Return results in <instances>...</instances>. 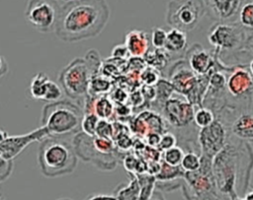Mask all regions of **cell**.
Here are the masks:
<instances>
[{"label":"cell","mask_w":253,"mask_h":200,"mask_svg":"<svg viewBox=\"0 0 253 200\" xmlns=\"http://www.w3.org/2000/svg\"><path fill=\"white\" fill-rule=\"evenodd\" d=\"M110 18L106 0H74L61 4L54 29L56 36L65 42H76L97 36Z\"/></svg>","instance_id":"6da1fadb"},{"label":"cell","mask_w":253,"mask_h":200,"mask_svg":"<svg viewBox=\"0 0 253 200\" xmlns=\"http://www.w3.org/2000/svg\"><path fill=\"white\" fill-rule=\"evenodd\" d=\"M38 161L44 176L57 177L74 171L78 156L73 145L64 139L46 137L40 143Z\"/></svg>","instance_id":"7a4b0ae2"},{"label":"cell","mask_w":253,"mask_h":200,"mask_svg":"<svg viewBox=\"0 0 253 200\" xmlns=\"http://www.w3.org/2000/svg\"><path fill=\"white\" fill-rule=\"evenodd\" d=\"M84 111L77 103L68 100L47 102L42 111L41 126H43L49 137L63 138L81 131Z\"/></svg>","instance_id":"3957f363"},{"label":"cell","mask_w":253,"mask_h":200,"mask_svg":"<svg viewBox=\"0 0 253 200\" xmlns=\"http://www.w3.org/2000/svg\"><path fill=\"white\" fill-rule=\"evenodd\" d=\"M242 149L227 143L212 159V172L218 191L230 200L238 197L237 179L241 169Z\"/></svg>","instance_id":"277c9868"},{"label":"cell","mask_w":253,"mask_h":200,"mask_svg":"<svg viewBox=\"0 0 253 200\" xmlns=\"http://www.w3.org/2000/svg\"><path fill=\"white\" fill-rule=\"evenodd\" d=\"M182 191L186 200H230L221 194L212 172V159L201 155V167L196 171L185 172Z\"/></svg>","instance_id":"5b68a950"},{"label":"cell","mask_w":253,"mask_h":200,"mask_svg":"<svg viewBox=\"0 0 253 200\" xmlns=\"http://www.w3.org/2000/svg\"><path fill=\"white\" fill-rule=\"evenodd\" d=\"M96 76L89 62L84 58L73 59L59 73L58 81L63 93L84 106L89 95L91 79Z\"/></svg>","instance_id":"8992f818"},{"label":"cell","mask_w":253,"mask_h":200,"mask_svg":"<svg viewBox=\"0 0 253 200\" xmlns=\"http://www.w3.org/2000/svg\"><path fill=\"white\" fill-rule=\"evenodd\" d=\"M207 12L204 0H170L166 10V22L171 28L190 32Z\"/></svg>","instance_id":"52a82bcc"},{"label":"cell","mask_w":253,"mask_h":200,"mask_svg":"<svg viewBox=\"0 0 253 200\" xmlns=\"http://www.w3.org/2000/svg\"><path fill=\"white\" fill-rule=\"evenodd\" d=\"M60 7L58 0H29L25 9V18L41 33L54 32Z\"/></svg>","instance_id":"ba28073f"},{"label":"cell","mask_w":253,"mask_h":200,"mask_svg":"<svg viewBox=\"0 0 253 200\" xmlns=\"http://www.w3.org/2000/svg\"><path fill=\"white\" fill-rule=\"evenodd\" d=\"M244 28L237 24L215 23L209 31V42L214 47V54L222 51H232L242 47L246 42Z\"/></svg>","instance_id":"9c48e42d"},{"label":"cell","mask_w":253,"mask_h":200,"mask_svg":"<svg viewBox=\"0 0 253 200\" xmlns=\"http://www.w3.org/2000/svg\"><path fill=\"white\" fill-rule=\"evenodd\" d=\"M168 80L176 93L191 101L196 99L203 88L202 76L197 75L189 66L186 59L176 61L169 70Z\"/></svg>","instance_id":"30bf717a"},{"label":"cell","mask_w":253,"mask_h":200,"mask_svg":"<svg viewBox=\"0 0 253 200\" xmlns=\"http://www.w3.org/2000/svg\"><path fill=\"white\" fill-rule=\"evenodd\" d=\"M72 145L80 159L92 163L96 167L102 170H113L117 167L118 158L116 154L105 155L99 152L92 143V136L79 132L72 139Z\"/></svg>","instance_id":"8fae6325"},{"label":"cell","mask_w":253,"mask_h":200,"mask_svg":"<svg viewBox=\"0 0 253 200\" xmlns=\"http://www.w3.org/2000/svg\"><path fill=\"white\" fill-rule=\"evenodd\" d=\"M198 141L201 155L213 159L227 143V133L223 123L215 118L210 125L200 128Z\"/></svg>","instance_id":"7c38bea8"},{"label":"cell","mask_w":253,"mask_h":200,"mask_svg":"<svg viewBox=\"0 0 253 200\" xmlns=\"http://www.w3.org/2000/svg\"><path fill=\"white\" fill-rule=\"evenodd\" d=\"M181 97L173 95L161 107L164 119L176 128H182L190 125L194 121V114L197 108L188 101L185 97L184 99Z\"/></svg>","instance_id":"4fadbf2b"},{"label":"cell","mask_w":253,"mask_h":200,"mask_svg":"<svg viewBox=\"0 0 253 200\" xmlns=\"http://www.w3.org/2000/svg\"><path fill=\"white\" fill-rule=\"evenodd\" d=\"M48 136L47 130L41 126L29 133L23 135L8 136L0 144V155L6 160H14L20 153L24 151L29 145L36 141H42Z\"/></svg>","instance_id":"5bb4252c"},{"label":"cell","mask_w":253,"mask_h":200,"mask_svg":"<svg viewBox=\"0 0 253 200\" xmlns=\"http://www.w3.org/2000/svg\"><path fill=\"white\" fill-rule=\"evenodd\" d=\"M226 90L236 99L247 100L253 94V77L246 66H236L231 69L226 79Z\"/></svg>","instance_id":"9a60e30c"},{"label":"cell","mask_w":253,"mask_h":200,"mask_svg":"<svg viewBox=\"0 0 253 200\" xmlns=\"http://www.w3.org/2000/svg\"><path fill=\"white\" fill-rule=\"evenodd\" d=\"M186 55L189 66L197 75H210L211 71L220 66L215 60L216 56H213L200 44L192 45Z\"/></svg>","instance_id":"2e32d148"},{"label":"cell","mask_w":253,"mask_h":200,"mask_svg":"<svg viewBox=\"0 0 253 200\" xmlns=\"http://www.w3.org/2000/svg\"><path fill=\"white\" fill-rule=\"evenodd\" d=\"M125 45L131 57L143 58L149 50L150 34L144 31L132 30L126 33Z\"/></svg>","instance_id":"e0dca14e"},{"label":"cell","mask_w":253,"mask_h":200,"mask_svg":"<svg viewBox=\"0 0 253 200\" xmlns=\"http://www.w3.org/2000/svg\"><path fill=\"white\" fill-rule=\"evenodd\" d=\"M207 11L215 19L226 21L238 12L241 0H204Z\"/></svg>","instance_id":"ac0fdd59"},{"label":"cell","mask_w":253,"mask_h":200,"mask_svg":"<svg viewBox=\"0 0 253 200\" xmlns=\"http://www.w3.org/2000/svg\"><path fill=\"white\" fill-rule=\"evenodd\" d=\"M84 112H93L100 119H110L115 113V105L113 101L106 96L88 95L84 103Z\"/></svg>","instance_id":"d6986e66"},{"label":"cell","mask_w":253,"mask_h":200,"mask_svg":"<svg viewBox=\"0 0 253 200\" xmlns=\"http://www.w3.org/2000/svg\"><path fill=\"white\" fill-rule=\"evenodd\" d=\"M231 132L242 140H253V113L244 112L234 119Z\"/></svg>","instance_id":"ffe728a7"},{"label":"cell","mask_w":253,"mask_h":200,"mask_svg":"<svg viewBox=\"0 0 253 200\" xmlns=\"http://www.w3.org/2000/svg\"><path fill=\"white\" fill-rule=\"evenodd\" d=\"M127 175L129 177L128 182L119 184L114 190L117 200H138L139 198L140 187L136 175L130 172H127Z\"/></svg>","instance_id":"44dd1931"},{"label":"cell","mask_w":253,"mask_h":200,"mask_svg":"<svg viewBox=\"0 0 253 200\" xmlns=\"http://www.w3.org/2000/svg\"><path fill=\"white\" fill-rule=\"evenodd\" d=\"M187 47V35L184 31L179 29L171 28L167 32L166 41L164 45V49L169 53L178 54L184 51Z\"/></svg>","instance_id":"7402d4cb"},{"label":"cell","mask_w":253,"mask_h":200,"mask_svg":"<svg viewBox=\"0 0 253 200\" xmlns=\"http://www.w3.org/2000/svg\"><path fill=\"white\" fill-rule=\"evenodd\" d=\"M49 78L43 72L37 73L30 83V94L36 100H43L46 94Z\"/></svg>","instance_id":"603a6c76"},{"label":"cell","mask_w":253,"mask_h":200,"mask_svg":"<svg viewBox=\"0 0 253 200\" xmlns=\"http://www.w3.org/2000/svg\"><path fill=\"white\" fill-rule=\"evenodd\" d=\"M184 173L185 171L182 169L180 166H170L161 160L160 169L155 175V177L157 182H170L178 178H183Z\"/></svg>","instance_id":"cb8c5ba5"},{"label":"cell","mask_w":253,"mask_h":200,"mask_svg":"<svg viewBox=\"0 0 253 200\" xmlns=\"http://www.w3.org/2000/svg\"><path fill=\"white\" fill-rule=\"evenodd\" d=\"M143 59L148 66L160 71L167 65L170 59V54L164 48H154L148 50Z\"/></svg>","instance_id":"d4e9b609"},{"label":"cell","mask_w":253,"mask_h":200,"mask_svg":"<svg viewBox=\"0 0 253 200\" xmlns=\"http://www.w3.org/2000/svg\"><path fill=\"white\" fill-rule=\"evenodd\" d=\"M139 187H140V193H139V198L138 200H148L153 192L155 191V186H156V177L154 174L148 173V172H143V173H137L135 174Z\"/></svg>","instance_id":"484cf974"},{"label":"cell","mask_w":253,"mask_h":200,"mask_svg":"<svg viewBox=\"0 0 253 200\" xmlns=\"http://www.w3.org/2000/svg\"><path fill=\"white\" fill-rule=\"evenodd\" d=\"M237 14L240 26L253 30V0H241Z\"/></svg>","instance_id":"4316f807"},{"label":"cell","mask_w":253,"mask_h":200,"mask_svg":"<svg viewBox=\"0 0 253 200\" xmlns=\"http://www.w3.org/2000/svg\"><path fill=\"white\" fill-rule=\"evenodd\" d=\"M155 89H156V99L154 101L158 103L160 107H162L163 103L168 99H170L174 95V93H176L171 82L169 80L162 79V78L156 83Z\"/></svg>","instance_id":"83f0119b"},{"label":"cell","mask_w":253,"mask_h":200,"mask_svg":"<svg viewBox=\"0 0 253 200\" xmlns=\"http://www.w3.org/2000/svg\"><path fill=\"white\" fill-rule=\"evenodd\" d=\"M214 119H215L214 112L211 108L207 106H201L196 108L195 114H194V122L199 128H204L210 125L211 123L213 122Z\"/></svg>","instance_id":"f1b7e54d"},{"label":"cell","mask_w":253,"mask_h":200,"mask_svg":"<svg viewBox=\"0 0 253 200\" xmlns=\"http://www.w3.org/2000/svg\"><path fill=\"white\" fill-rule=\"evenodd\" d=\"M180 167L185 172L196 171L201 167V154L199 155L195 151H189L185 153Z\"/></svg>","instance_id":"f546056e"},{"label":"cell","mask_w":253,"mask_h":200,"mask_svg":"<svg viewBox=\"0 0 253 200\" xmlns=\"http://www.w3.org/2000/svg\"><path fill=\"white\" fill-rule=\"evenodd\" d=\"M111 89V83L104 77H98L97 75L91 79L89 86V95L102 96L106 95Z\"/></svg>","instance_id":"4dcf8cb0"},{"label":"cell","mask_w":253,"mask_h":200,"mask_svg":"<svg viewBox=\"0 0 253 200\" xmlns=\"http://www.w3.org/2000/svg\"><path fill=\"white\" fill-rule=\"evenodd\" d=\"M184 155H185V153L182 148H180L178 146H174V147L162 152L161 160L170 166L177 167V166L181 165Z\"/></svg>","instance_id":"1f68e13d"},{"label":"cell","mask_w":253,"mask_h":200,"mask_svg":"<svg viewBox=\"0 0 253 200\" xmlns=\"http://www.w3.org/2000/svg\"><path fill=\"white\" fill-rule=\"evenodd\" d=\"M100 118L93 112H84V116L82 119L81 130L85 134L89 136L96 135V129L98 126Z\"/></svg>","instance_id":"d6a6232c"},{"label":"cell","mask_w":253,"mask_h":200,"mask_svg":"<svg viewBox=\"0 0 253 200\" xmlns=\"http://www.w3.org/2000/svg\"><path fill=\"white\" fill-rule=\"evenodd\" d=\"M139 78H140V81L147 86H155L156 83L161 79L159 70L150 66L145 67L141 71Z\"/></svg>","instance_id":"836d02e7"},{"label":"cell","mask_w":253,"mask_h":200,"mask_svg":"<svg viewBox=\"0 0 253 200\" xmlns=\"http://www.w3.org/2000/svg\"><path fill=\"white\" fill-rule=\"evenodd\" d=\"M167 32L161 28H153L150 33V42L153 48H164Z\"/></svg>","instance_id":"e575fe53"},{"label":"cell","mask_w":253,"mask_h":200,"mask_svg":"<svg viewBox=\"0 0 253 200\" xmlns=\"http://www.w3.org/2000/svg\"><path fill=\"white\" fill-rule=\"evenodd\" d=\"M114 134H115V125L112 124L107 119H100L96 129V135L100 137L112 139Z\"/></svg>","instance_id":"d590c367"},{"label":"cell","mask_w":253,"mask_h":200,"mask_svg":"<svg viewBox=\"0 0 253 200\" xmlns=\"http://www.w3.org/2000/svg\"><path fill=\"white\" fill-rule=\"evenodd\" d=\"M176 144H177L176 136L171 132H164L163 134H161L159 145H158L157 149L160 152H163L167 149H170V148L176 146Z\"/></svg>","instance_id":"8d00e7d4"},{"label":"cell","mask_w":253,"mask_h":200,"mask_svg":"<svg viewBox=\"0 0 253 200\" xmlns=\"http://www.w3.org/2000/svg\"><path fill=\"white\" fill-rule=\"evenodd\" d=\"M13 171V161L6 160L0 155V182L5 181Z\"/></svg>","instance_id":"74e56055"},{"label":"cell","mask_w":253,"mask_h":200,"mask_svg":"<svg viewBox=\"0 0 253 200\" xmlns=\"http://www.w3.org/2000/svg\"><path fill=\"white\" fill-rule=\"evenodd\" d=\"M127 55H129L126 46L124 44H119L114 46L113 50H112V56L117 58V59H124L126 58Z\"/></svg>","instance_id":"f35d334b"},{"label":"cell","mask_w":253,"mask_h":200,"mask_svg":"<svg viewBox=\"0 0 253 200\" xmlns=\"http://www.w3.org/2000/svg\"><path fill=\"white\" fill-rule=\"evenodd\" d=\"M84 200H117L115 195H107V194H92L85 198Z\"/></svg>","instance_id":"ab89813d"},{"label":"cell","mask_w":253,"mask_h":200,"mask_svg":"<svg viewBox=\"0 0 253 200\" xmlns=\"http://www.w3.org/2000/svg\"><path fill=\"white\" fill-rule=\"evenodd\" d=\"M8 71V64L5 60V58L0 55V77L4 76Z\"/></svg>","instance_id":"60d3db41"},{"label":"cell","mask_w":253,"mask_h":200,"mask_svg":"<svg viewBox=\"0 0 253 200\" xmlns=\"http://www.w3.org/2000/svg\"><path fill=\"white\" fill-rule=\"evenodd\" d=\"M148 200H166V199L164 198V196L162 195V193H161L160 191L155 190V191L153 192L152 196H151Z\"/></svg>","instance_id":"b9f144b4"},{"label":"cell","mask_w":253,"mask_h":200,"mask_svg":"<svg viewBox=\"0 0 253 200\" xmlns=\"http://www.w3.org/2000/svg\"><path fill=\"white\" fill-rule=\"evenodd\" d=\"M246 200H253V188L252 189H250V190H248L246 193H245V195L243 196Z\"/></svg>","instance_id":"7bdbcfd3"},{"label":"cell","mask_w":253,"mask_h":200,"mask_svg":"<svg viewBox=\"0 0 253 200\" xmlns=\"http://www.w3.org/2000/svg\"><path fill=\"white\" fill-rule=\"evenodd\" d=\"M9 135L7 134V132L6 131H4V130H2V129H0V144L8 137Z\"/></svg>","instance_id":"ee69618b"},{"label":"cell","mask_w":253,"mask_h":200,"mask_svg":"<svg viewBox=\"0 0 253 200\" xmlns=\"http://www.w3.org/2000/svg\"><path fill=\"white\" fill-rule=\"evenodd\" d=\"M245 44H246L247 47L250 48V49L252 50V52H253V38H248V39L246 40Z\"/></svg>","instance_id":"f6af8a7d"},{"label":"cell","mask_w":253,"mask_h":200,"mask_svg":"<svg viewBox=\"0 0 253 200\" xmlns=\"http://www.w3.org/2000/svg\"><path fill=\"white\" fill-rule=\"evenodd\" d=\"M249 71H250V73H251V75L253 77V59L249 63Z\"/></svg>","instance_id":"bcb514c9"},{"label":"cell","mask_w":253,"mask_h":200,"mask_svg":"<svg viewBox=\"0 0 253 200\" xmlns=\"http://www.w3.org/2000/svg\"><path fill=\"white\" fill-rule=\"evenodd\" d=\"M58 1H62L64 3H66V2H70V1H74V0H58Z\"/></svg>","instance_id":"7dc6e473"},{"label":"cell","mask_w":253,"mask_h":200,"mask_svg":"<svg viewBox=\"0 0 253 200\" xmlns=\"http://www.w3.org/2000/svg\"><path fill=\"white\" fill-rule=\"evenodd\" d=\"M57 200H72V199H69V198H60V199H57Z\"/></svg>","instance_id":"c3c4849f"},{"label":"cell","mask_w":253,"mask_h":200,"mask_svg":"<svg viewBox=\"0 0 253 200\" xmlns=\"http://www.w3.org/2000/svg\"><path fill=\"white\" fill-rule=\"evenodd\" d=\"M0 200H2V199H1V198H0Z\"/></svg>","instance_id":"681fc988"}]
</instances>
